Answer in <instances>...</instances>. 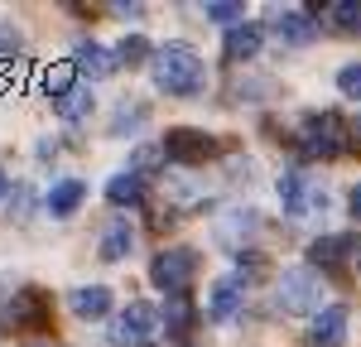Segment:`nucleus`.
I'll use <instances>...</instances> for the list:
<instances>
[{"label": "nucleus", "mask_w": 361, "mask_h": 347, "mask_svg": "<svg viewBox=\"0 0 361 347\" xmlns=\"http://www.w3.org/2000/svg\"><path fill=\"white\" fill-rule=\"evenodd\" d=\"M149 78H154V87L169 92V97H197L202 83H207V68H202V58H197L193 44L169 39V44H159V49L149 54Z\"/></svg>", "instance_id": "nucleus-1"}, {"label": "nucleus", "mask_w": 361, "mask_h": 347, "mask_svg": "<svg viewBox=\"0 0 361 347\" xmlns=\"http://www.w3.org/2000/svg\"><path fill=\"white\" fill-rule=\"evenodd\" d=\"M294 145H299L304 159H337V154L347 150V121L337 111H308L304 121H299Z\"/></svg>", "instance_id": "nucleus-2"}, {"label": "nucleus", "mask_w": 361, "mask_h": 347, "mask_svg": "<svg viewBox=\"0 0 361 347\" xmlns=\"http://www.w3.org/2000/svg\"><path fill=\"white\" fill-rule=\"evenodd\" d=\"M275 304L284 314H318L323 309V275L313 270V265H294V270H284L275 285Z\"/></svg>", "instance_id": "nucleus-3"}, {"label": "nucleus", "mask_w": 361, "mask_h": 347, "mask_svg": "<svg viewBox=\"0 0 361 347\" xmlns=\"http://www.w3.org/2000/svg\"><path fill=\"white\" fill-rule=\"evenodd\" d=\"M164 333V318L154 304H145V299H130L111 323V343L116 347H154V338Z\"/></svg>", "instance_id": "nucleus-4"}, {"label": "nucleus", "mask_w": 361, "mask_h": 347, "mask_svg": "<svg viewBox=\"0 0 361 347\" xmlns=\"http://www.w3.org/2000/svg\"><path fill=\"white\" fill-rule=\"evenodd\" d=\"M197 265H202V256L193 246H169V251H159L149 260V280L164 294H188V285L197 280Z\"/></svg>", "instance_id": "nucleus-5"}, {"label": "nucleus", "mask_w": 361, "mask_h": 347, "mask_svg": "<svg viewBox=\"0 0 361 347\" xmlns=\"http://www.w3.org/2000/svg\"><path fill=\"white\" fill-rule=\"evenodd\" d=\"M54 323V299L39 285L15 289V299L0 309V333H25V328H49Z\"/></svg>", "instance_id": "nucleus-6"}, {"label": "nucleus", "mask_w": 361, "mask_h": 347, "mask_svg": "<svg viewBox=\"0 0 361 347\" xmlns=\"http://www.w3.org/2000/svg\"><path fill=\"white\" fill-rule=\"evenodd\" d=\"M279 202H284V212L299 222V217H313V212H323L328 207V188L323 183H313L308 174H299V169H284L279 174Z\"/></svg>", "instance_id": "nucleus-7"}, {"label": "nucleus", "mask_w": 361, "mask_h": 347, "mask_svg": "<svg viewBox=\"0 0 361 347\" xmlns=\"http://www.w3.org/2000/svg\"><path fill=\"white\" fill-rule=\"evenodd\" d=\"M159 150H164V159H173V164H207L212 154H217V140L207 135V130H197V126H173L164 140H159Z\"/></svg>", "instance_id": "nucleus-8"}, {"label": "nucleus", "mask_w": 361, "mask_h": 347, "mask_svg": "<svg viewBox=\"0 0 361 347\" xmlns=\"http://www.w3.org/2000/svg\"><path fill=\"white\" fill-rule=\"evenodd\" d=\"M265 34L284 49H304V44L318 39V20H313V10H270Z\"/></svg>", "instance_id": "nucleus-9"}, {"label": "nucleus", "mask_w": 361, "mask_h": 347, "mask_svg": "<svg viewBox=\"0 0 361 347\" xmlns=\"http://www.w3.org/2000/svg\"><path fill=\"white\" fill-rule=\"evenodd\" d=\"M357 236H318L313 246H308V265L313 270H328V275H347L352 270V256H357Z\"/></svg>", "instance_id": "nucleus-10"}, {"label": "nucleus", "mask_w": 361, "mask_h": 347, "mask_svg": "<svg viewBox=\"0 0 361 347\" xmlns=\"http://www.w3.org/2000/svg\"><path fill=\"white\" fill-rule=\"evenodd\" d=\"M347 304H323L318 314L308 318V333H304V343L308 347H342L347 343Z\"/></svg>", "instance_id": "nucleus-11"}, {"label": "nucleus", "mask_w": 361, "mask_h": 347, "mask_svg": "<svg viewBox=\"0 0 361 347\" xmlns=\"http://www.w3.org/2000/svg\"><path fill=\"white\" fill-rule=\"evenodd\" d=\"M260 44H265V29L260 25H236V29H226V39H222V58L241 68L250 58H260Z\"/></svg>", "instance_id": "nucleus-12"}, {"label": "nucleus", "mask_w": 361, "mask_h": 347, "mask_svg": "<svg viewBox=\"0 0 361 347\" xmlns=\"http://www.w3.org/2000/svg\"><path fill=\"white\" fill-rule=\"evenodd\" d=\"M73 63H78V73H87L92 83H102V78H111V73H121V63H116V49H106V44H97V39H87V44H78V54H73Z\"/></svg>", "instance_id": "nucleus-13"}, {"label": "nucleus", "mask_w": 361, "mask_h": 347, "mask_svg": "<svg viewBox=\"0 0 361 347\" xmlns=\"http://www.w3.org/2000/svg\"><path fill=\"white\" fill-rule=\"evenodd\" d=\"M135 251V227H130V217H111L106 222V231H102V241H97V256L106 260V265H116V260H126Z\"/></svg>", "instance_id": "nucleus-14"}, {"label": "nucleus", "mask_w": 361, "mask_h": 347, "mask_svg": "<svg viewBox=\"0 0 361 347\" xmlns=\"http://www.w3.org/2000/svg\"><path fill=\"white\" fill-rule=\"evenodd\" d=\"M241 304H246L241 280H217V285L207 289V318L212 323H231V318L241 314Z\"/></svg>", "instance_id": "nucleus-15"}, {"label": "nucleus", "mask_w": 361, "mask_h": 347, "mask_svg": "<svg viewBox=\"0 0 361 347\" xmlns=\"http://www.w3.org/2000/svg\"><path fill=\"white\" fill-rule=\"evenodd\" d=\"M260 227L250 207H231V217H217V241L226 251H246V236Z\"/></svg>", "instance_id": "nucleus-16"}, {"label": "nucleus", "mask_w": 361, "mask_h": 347, "mask_svg": "<svg viewBox=\"0 0 361 347\" xmlns=\"http://www.w3.org/2000/svg\"><path fill=\"white\" fill-rule=\"evenodd\" d=\"M82 198H87L82 178H58L54 188H49V198H44V207H49L54 217H73V212L82 207Z\"/></svg>", "instance_id": "nucleus-17"}, {"label": "nucleus", "mask_w": 361, "mask_h": 347, "mask_svg": "<svg viewBox=\"0 0 361 347\" xmlns=\"http://www.w3.org/2000/svg\"><path fill=\"white\" fill-rule=\"evenodd\" d=\"M68 309L78 318H106L111 314V289L106 285H78L73 299H68Z\"/></svg>", "instance_id": "nucleus-18"}, {"label": "nucleus", "mask_w": 361, "mask_h": 347, "mask_svg": "<svg viewBox=\"0 0 361 347\" xmlns=\"http://www.w3.org/2000/svg\"><path fill=\"white\" fill-rule=\"evenodd\" d=\"M169 323V338H193V323H197V309L188 294H169L164 314H159Z\"/></svg>", "instance_id": "nucleus-19"}, {"label": "nucleus", "mask_w": 361, "mask_h": 347, "mask_svg": "<svg viewBox=\"0 0 361 347\" xmlns=\"http://www.w3.org/2000/svg\"><path fill=\"white\" fill-rule=\"evenodd\" d=\"M106 198L116 202V207H135L140 198H145V174H135V169H121L106 183Z\"/></svg>", "instance_id": "nucleus-20"}, {"label": "nucleus", "mask_w": 361, "mask_h": 347, "mask_svg": "<svg viewBox=\"0 0 361 347\" xmlns=\"http://www.w3.org/2000/svg\"><path fill=\"white\" fill-rule=\"evenodd\" d=\"M92 102H97V97H92V87H73V92H63V97H54V111L63 116V121H73V126H78V121H87V116H92Z\"/></svg>", "instance_id": "nucleus-21"}, {"label": "nucleus", "mask_w": 361, "mask_h": 347, "mask_svg": "<svg viewBox=\"0 0 361 347\" xmlns=\"http://www.w3.org/2000/svg\"><path fill=\"white\" fill-rule=\"evenodd\" d=\"M149 54H154V49H149V39H145V34H126V39L116 44V63H121V68H145Z\"/></svg>", "instance_id": "nucleus-22"}, {"label": "nucleus", "mask_w": 361, "mask_h": 347, "mask_svg": "<svg viewBox=\"0 0 361 347\" xmlns=\"http://www.w3.org/2000/svg\"><path fill=\"white\" fill-rule=\"evenodd\" d=\"M318 15H333L342 34H361V0H342V5H313Z\"/></svg>", "instance_id": "nucleus-23"}, {"label": "nucleus", "mask_w": 361, "mask_h": 347, "mask_svg": "<svg viewBox=\"0 0 361 347\" xmlns=\"http://www.w3.org/2000/svg\"><path fill=\"white\" fill-rule=\"evenodd\" d=\"M73 78H78V63H54V68H44V92L49 97H63V92H73Z\"/></svg>", "instance_id": "nucleus-24"}, {"label": "nucleus", "mask_w": 361, "mask_h": 347, "mask_svg": "<svg viewBox=\"0 0 361 347\" xmlns=\"http://www.w3.org/2000/svg\"><path fill=\"white\" fill-rule=\"evenodd\" d=\"M202 15H207V20H217V25H226V29L246 25V5H236V0H207V5H202Z\"/></svg>", "instance_id": "nucleus-25"}, {"label": "nucleus", "mask_w": 361, "mask_h": 347, "mask_svg": "<svg viewBox=\"0 0 361 347\" xmlns=\"http://www.w3.org/2000/svg\"><path fill=\"white\" fill-rule=\"evenodd\" d=\"M337 92L352 97V102H361V63H347V68L337 73Z\"/></svg>", "instance_id": "nucleus-26"}, {"label": "nucleus", "mask_w": 361, "mask_h": 347, "mask_svg": "<svg viewBox=\"0 0 361 347\" xmlns=\"http://www.w3.org/2000/svg\"><path fill=\"white\" fill-rule=\"evenodd\" d=\"M145 106H135V111H130V106H121V111H116V121H111V135H126V130H130V126H145Z\"/></svg>", "instance_id": "nucleus-27"}, {"label": "nucleus", "mask_w": 361, "mask_h": 347, "mask_svg": "<svg viewBox=\"0 0 361 347\" xmlns=\"http://www.w3.org/2000/svg\"><path fill=\"white\" fill-rule=\"evenodd\" d=\"M20 49H25V39H20L15 29H0V54H5V63H10V58L20 54Z\"/></svg>", "instance_id": "nucleus-28"}, {"label": "nucleus", "mask_w": 361, "mask_h": 347, "mask_svg": "<svg viewBox=\"0 0 361 347\" xmlns=\"http://www.w3.org/2000/svg\"><path fill=\"white\" fill-rule=\"evenodd\" d=\"M111 10H116V15H126V20H140V15H145V5H140V0H116Z\"/></svg>", "instance_id": "nucleus-29"}, {"label": "nucleus", "mask_w": 361, "mask_h": 347, "mask_svg": "<svg viewBox=\"0 0 361 347\" xmlns=\"http://www.w3.org/2000/svg\"><path fill=\"white\" fill-rule=\"evenodd\" d=\"M347 150L361 154V116H357V121H347Z\"/></svg>", "instance_id": "nucleus-30"}, {"label": "nucleus", "mask_w": 361, "mask_h": 347, "mask_svg": "<svg viewBox=\"0 0 361 347\" xmlns=\"http://www.w3.org/2000/svg\"><path fill=\"white\" fill-rule=\"evenodd\" d=\"M173 222H178V212H173V207H159V212H154V231L173 227Z\"/></svg>", "instance_id": "nucleus-31"}, {"label": "nucleus", "mask_w": 361, "mask_h": 347, "mask_svg": "<svg viewBox=\"0 0 361 347\" xmlns=\"http://www.w3.org/2000/svg\"><path fill=\"white\" fill-rule=\"evenodd\" d=\"M347 207H352V217H357V222H361V183H357V188H352V193H347Z\"/></svg>", "instance_id": "nucleus-32"}, {"label": "nucleus", "mask_w": 361, "mask_h": 347, "mask_svg": "<svg viewBox=\"0 0 361 347\" xmlns=\"http://www.w3.org/2000/svg\"><path fill=\"white\" fill-rule=\"evenodd\" d=\"M154 347H202L197 338H169V343H154Z\"/></svg>", "instance_id": "nucleus-33"}, {"label": "nucleus", "mask_w": 361, "mask_h": 347, "mask_svg": "<svg viewBox=\"0 0 361 347\" xmlns=\"http://www.w3.org/2000/svg\"><path fill=\"white\" fill-rule=\"evenodd\" d=\"M352 270H361V246H357V256H352Z\"/></svg>", "instance_id": "nucleus-34"}, {"label": "nucleus", "mask_w": 361, "mask_h": 347, "mask_svg": "<svg viewBox=\"0 0 361 347\" xmlns=\"http://www.w3.org/2000/svg\"><path fill=\"white\" fill-rule=\"evenodd\" d=\"M0 193H5V174H0Z\"/></svg>", "instance_id": "nucleus-35"}, {"label": "nucleus", "mask_w": 361, "mask_h": 347, "mask_svg": "<svg viewBox=\"0 0 361 347\" xmlns=\"http://www.w3.org/2000/svg\"><path fill=\"white\" fill-rule=\"evenodd\" d=\"M29 347H49V343H29Z\"/></svg>", "instance_id": "nucleus-36"}]
</instances>
